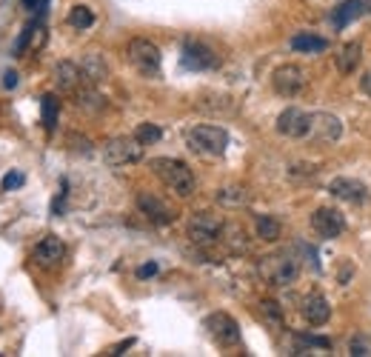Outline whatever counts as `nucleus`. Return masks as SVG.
Wrapping results in <instances>:
<instances>
[{
    "label": "nucleus",
    "instance_id": "f257e3e1",
    "mask_svg": "<svg viewBox=\"0 0 371 357\" xmlns=\"http://www.w3.org/2000/svg\"><path fill=\"white\" fill-rule=\"evenodd\" d=\"M257 272L266 280L268 286H291L300 274V263L295 260V255L288 252H275V255H266L257 263Z\"/></svg>",
    "mask_w": 371,
    "mask_h": 357
},
{
    "label": "nucleus",
    "instance_id": "f03ea898",
    "mask_svg": "<svg viewBox=\"0 0 371 357\" xmlns=\"http://www.w3.org/2000/svg\"><path fill=\"white\" fill-rule=\"evenodd\" d=\"M151 169L174 195L180 197H191L194 195V175L191 169L183 163V160H174V158H154L151 160Z\"/></svg>",
    "mask_w": 371,
    "mask_h": 357
},
{
    "label": "nucleus",
    "instance_id": "7ed1b4c3",
    "mask_svg": "<svg viewBox=\"0 0 371 357\" xmlns=\"http://www.w3.org/2000/svg\"><path fill=\"white\" fill-rule=\"evenodd\" d=\"M186 143L189 149H194L198 155H206V158H220L229 146V131L220 129V126H191L186 131Z\"/></svg>",
    "mask_w": 371,
    "mask_h": 357
},
{
    "label": "nucleus",
    "instance_id": "20e7f679",
    "mask_svg": "<svg viewBox=\"0 0 371 357\" xmlns=\"http://www.w3.org/2000/svg\"><path fill=\"white\" fill-rule=\"evenodd\" d=\"M126 54H129V63L140 74H146V78H158L160 74V63H163L160 49L151 41H146V37H134L126 49Z\"/></svg>",
    "mask_w": 371,
    "mask_h": 357
},
{
    "label": "nucleus",
    "instance_id": "39448f33",
    "mask_svg": "<svg viewBox=\"0 0 371 357\" xmlns=\"http://www.w3.org/2000/svg\"><path fill=\"white\" fill-rule=\"evenodd\" d=\"M223 217L214 212H198L189 220V240L198 243V246H211L223 237Z\"/></svg>",
    "mask_w": 371,
    "mask_h": 357
},
{
    "label": "nucleus",
    "instance_id": "423d86ee",
    "mask_svg": "<svg viewBox=\"0 0 371 357\" xmlns=\"http://www.w3.org/2000/svg\"><path fill=\"white\" fill-rule=\"evenodd\" d=\"M103 160L106 166H129L143 160V143L138 138H112L103 146Z\"/></svg>",
    "mask_w": 371,
    "mask_h": 357
},
{
    "label": "nucleus",
    "instance_id": "0eeeda50",
    "mask_svg": "<svg viewBox=\"0 0 371 357\" xmlns=\"http://www.w3.org/2000/svg\"><path fill=\"white\" fill-rule=\"evenodd\" d=\"M308 78H306V69H300L297 63H283L271 72V86H275L277 95L283 98H295L306 89Z\"/></svg>",
    "mask_w": 371,
    "mask_h": 357
},
{
    "label": "nucleus",
    "instance_id": "6e6552de",
    "mask_svg": "<svg viewBox=\"0 0 371 357\" xmlns=\"http://www.w3.org/2000/svg\"><path fill=\"white\" fill-rule=\"evenodd\" d=\"M343 135V123L337 115H328V111H311L308 115V140L317 143H335Z\"/></svg>",
    "mask_w": 371,
    "mask_h": 357
},
{
    "label": "nucleus",
    "instance_id": "1a4fd4ad",
    "mask_svg": "<svg viewBox=\"0 0 371 357\" xmlns=\"http://www.w3.org/2000/svg\"><path fill=\"white\" fill-rule=\"evenodd\" d=\"M206 329L209 334L214 337V343H220V346H237L240 343V326L237 321H234L231 314L226 312H214L206 317Z\"/></svg>",
    "mask_w": 371,
    "mask_h": 357
},
{
    "label": "nucleus",
    "instance_id": "9d476101",
    "mask_svg": "<svg viewBox=\"0 0 371 357\" xmlns=\"http://www.w3.org/2000/svg\"><path fill=\"white\" fill-rule=\"evenodd\" d=\"M138 209H140V215H146L154 223V226H169V223H174V217H178V212H174L166 200H160L151 192L138 195Z\"/></svg>",
    "mask_w": 371,
    "mask_h": 357
},
{
    "label": "nucleus",
    "instance_id": "9b49d317",
    "mask_svg": "<svg viewBox=\"0 0 371 357\" xmlns=\"http://www.w3.org/2000/svg\"><path fill=\"white\" fill-rule=\"evenodd\" d=\"M180 63L191 72H203V69H214L220 63V58L214 54L206 43L200 41H186L183 43V54H180Z\"/></svg>",
    "mask_w": 371,
    "mask_h": 357
},
{
    "label": "nucleus",
    "instance_id": "f8f14e48",
    "mask_svg": "<svg viewBox=\"0 0 371 357\" xmlns=\"http://www.w3.org/2000/svg\"><path fill=\"white\" fill-rule=\"evenodd\" d=\"M311 229H315L320 237L335 240L346 232V217L337 209H328V206H320V209L311 215Z\"/></svg>",
    "mask_w": 371,
    "mask_h": 357
},
{
    "label": "nucleus",
    "instance_id": "ddd939ff",
    "mask_svg": "<svg viewBox=\"0 0 371 357\" xmlns=\"http://www.w3.org/2000/svg\"><path fill=\"white\" fill-rule=\"evenodd\" d=\"M277 131L283 138H306L308 135V111L297 109V106H288L280 111V118H277Z\"/></svg>",
    "mask_w": 371,
    "mask_h": 357
},
{
    "label": "nucleus",
    "instance_id": "4468645a",
    "mask_svg": "<svg viewBox=\"0 0 371 357\" xmlns=\"http://www.w3.org/2000/svg\"><path fill=\"white\" fill-rule=\"evenodd\" d=\"M63 257H66V246H63V240L54 237V235H46V237L34 246V263H37L41 269H54Z\"/></svg>",
    "mask_w": 371,
    "mask_h": 357
},
{
    "label": "nucleus",
    "instance_id": "2eb2a0df",
    "mask_svg": "<svg viewBox=\"0 0 371 357\" xmlns=\"http://www.w3.org/2000/svg\"><path fill=\"white\" fill-rule=\"evenodd\" d=\"M328 192L335 195L337 200H346V203H365L368 200V192L365 186L354 177H335L328 183Z\"/></svg>",
    "mask_w": 371,
    "mask_h": 357
},
{
    "label": "nucleus",
    "instance_id": "dca6fc26",
    "mask_svg": "<svg viewBox=\"0 0 371 357\" xmlns=\"http://www.w3.org/2000/svg\"><path fill=\"white\" fill-rule=\"evenodd\" d=\"M303 317H306V323L308 326H326L328 323V317H331V306H328V300L323 294H308L303 297V306H300Z\"/></svg>",
    "mask_w": 371,
    "mask_h": 357
},
{
    "label": "nucleus",
    "instance_id": "f3484780",
    "mask_svg": "<svg viewBox=\"0 0 371 357\" xmlns=\"http://www.w3.org/2000/svg\"><path fill=\"white\" fill-rule=\"evenodd\" d=\"M54 83H57V89H61V91H77L86 83L83 69L77 63H72V61H61L54 66Z\"/></svg>",
    "mask_w": 371,
    "mask_h": 357
},
{
    "label": "nucleus",
    "instance_id": "a211bd4d",
    "mask_svg": "<svg viewBox=\"0 0 371 357\" xmlns=\"http://www.w3.org/2000/svg\"><path fill=\"white\" fill-rule=\"evenodd\" d=\"M363 63V46L357 41H351L346 43L340 52H337V72L340 74H354Z\"/></svg>",
    "mask_w": 371,
    "mask_h": 357
},
{
    "label": "nucleus",
    "instance_id": "6ab92c4d",
    "mask_svg": "<svg viewBox=\"0 0 371 357\" xmlns=\"http://www.w3.org/2000/svg\"><path fill=\"white\" fill-rule=\"evenodd\" d=\"M363 12H365V0H346V3L337 6L335 14H331V23H335L337 29H346L351 21H357Z\"/></svg>",
    "mask_w": 371,
    "mask_h": 357
},
{
    "label": "nucleus",
    "instance_id": "aec40b11",
    "mask_svg": "<svg viewBox=\"0 0 371 357\" xmlns=\"http://www.w3.org/2000/svg\"><path fill=\"white\" fill-rule=\"evenodd\" d=\"M81 69H83V78H86V83H92V86L103 83V80L109 78L106 61L100 58V54H86V58H83V63H81Z\"/></svg>",
    "mask_w": 371,
    "mask_h": 357
},
{
    "label": "nucleus",
    "instance_id": "412c9836",
    "mask_svg": "<svg viewBox=\"0 0 371 357\" xmlns=\"http://www.w3.org/2000/svg\"><path fill=\"white\" fill-rule=\"evenodd\" d=\"M291 49L295 52H303V54H320L328 49V41L320 34H311V32H303V34H295L291 37Z\"/></svg>",
    "mask_w": 371,
    "mask_h": 357
},
{
    "label": "nucleus",
    "instance_id": "4be33fe9",
    "mask_svg": "<svg viewBox=\"0 0 371 357\" xmlns=\"http://www.w3.org/2000/svg\"><path fill=\"white\" fill-rule=\"evenodd\" d=\"M77 103H81V109H86V111H100L106 103H103V98L97 95V89L89 83H83L81 89H77Z\"/></svg>",
    "mask_w": 371,
    "mask_h": 357
},
{
    "label": "nucleus",
    "instance_id": "5701e85b",
    "mask_svg": "<svg viewBox=\"0 0 371 357\" xmlns=\"http://www.w3.org/2000/svg\"><path fill=\"white\" fill-rule=\"evenodd\" d=\"M280 235H283V226H280L275 217H268V215H260L257 217V237L260 240L275 243V240H280Z\"/></svg>",
    "mask_w": 371,
    "mask_h": 357
},
{
    "label": "nucleus",
    "instance_id": "b1692460",
    "mask_svg": "<svg viewBox=\"0 0 371 357\" xmlns=\"http://www.w3.org/2000/svg\"><path fill=\"white\" fill-rule=\"evenodd\" d=\"M41 111H43V126H46V131H52L54 129V123H57V111H61V100H57V95H43L41 98Z\"/></svg>",
    "mask_w": 371,
    "mask_h": 357
},
{
    "label": "nucleus",
    "instance_id": "393cba45",
    "mask_svg": "<svg viewBox=\"0 0 371 357\" xmlns=\"http://www.w3.org/2000/svg\"><path fill=\"white\" fill-rule=\"evenodd\" d=\"M218 200L223 206H246L248 203V192L243 189V186H226V189L218 192Z\"/></svg>",
    "mask_w": 371,
    "mask_h": 357
},
{
    "label": "nucleus",
    "instance_id": "a878e982",
    "mask_svg": "<svg viewBox=\"0 0 371 357\" xmlns=\"http://www.w3.org/2000/svg\"><path fill=\"white\" fill-rule=\"evenodd\" d=\"M331 349L328 337H315V334H297L295 337V354H306V349Z\"/></svg>",
    "mask_w": 371,
    "mask_h": 357
},
{
    "label": "nucleus",
    "instance_id": "bb28decb",
    "mask_svg": "<svg viewBox=\"0 0 371 357\" xmlns=\"http://www.w3.org/2000/svg\"><path fill=\"white\" fill-rule=\"evenodd\" d=\"M94 23V12L89 9V6H74L72 12H69V26H74V29H89Z\"/></svg>",
    "mask_w": 371,
    "mask_h": 357
},
{
    "label": "nucleus",
    "instance_id": "cd10ccee",
    "mask_svg": "<svg viewBox=\"0 0 371 357\" xmlns=\"http://www.w3.org/2000/svg\"><path fill=\"white\" fill-rule=\"evenodd\" d=\"M134 138H138L143 146H151V143H158L163 138V129L154 126V123H140L138 131H134Z\"/></svg>",
    "mask_w": 371,
    "mask_h": 357
},
{
    "label": "nucleus",
    "instance_id": "c85d7f7f",
    "mask_svg": "<svg viewBox=\"0 0 371 357\" xmlns=\"http://www.w3.org/2000/svg\"><path fill=\"white\" fill-rule=\"evenodd\" d=\"M260 312H263V317L275 329H283V309H280V303H275V300H263Z\"/></svg>",
    "mask_w": 371,
    "mask_h": 357
},
{
    "label": "nucleus",
    "instance_id": "c756f323",
    "mask_svg": "<svg viewBox=\"0 0 371 357\" xmlns=\"http://www.w3.org/2000/svg\"><path fill=\"white\" fill-rule=\"evenodd\" d=\"M348 354H354V357H371V337L354 334V337L348 340Z\"/></svg>",
    "mask_w": 371,
    "mask_h": 357
},
{
    "label": "nucleus",
    "instance_id": "7c9ffc66",
    "mask_svg": "<svg viewBox=\"0 0 371 357\" xmlns=\"http://www.w3.org/2000/svg\"><path fill=\"white\" fill-rule=\"evenodd\" d=\"M23 183H26V175H23V172H17V169H14V172H9V175L3 177V183H0V189H3V192H14V189H21Z\"/></svg>",
    "mask_w": 371,
    "mask_h": 357
},
{
    "label": "nucleus",
    "instance_id": "2f4dec72",
    "mask_svg": "<svg viewBox=\"0 0 371 357\" xmlns=\"http://www.w3.org/2000/svg\"><path fill=\"white\" fill-rule=\"evenodd\" d=\"M229 232H231V240H229V246L231 249H237V252H246V232L240 229V226H229Z\"/></svg>",
    "mask_w": 371,
    "mask_h": 357
},
{
    "label": "nucleus",
    "instance_id": "473e14b6",
    "mask_svg": "<svg viewBox=\"0 0 371 357\" xmlns=\"http://www.w3.org/2000/svg\"><path fill=\"white\" fill-rule=\"evenodd\" d=\"M32 37H34V23H29V26L21 32V37H17V43H14V54H21V52L32 43Z\"/></svg>",
    "mask_w": 371,
    "mask_h": 357
},
{
    "label": "nucleus",
    "instance_id": "72a5a7b5",
    "mask_svg": "<svg viewBox=\"0 0 371 357\" xmlns=\"http://www.w3.org/2000/svg\"><path fill=\"white\" fill-rule=\"evenodd\" d=\"M158 274V263H143V266L138 269V277L140 280H149V277H154Z\"/></svg>",
    "mask_w": 371,
    "mask_h": 357
},
{
    "label": "nucleus",
    "instance_id": "f704fd0d",
    "mask_svg": "<svg viewBox=\"0 0 371 357\" xmlns=\"http://www.w3.org/2000/svg\"><path fill=\"white\" fill-rule=\"evenodd\" d=\"M134 346V337H129V340H123V343H117V346H112L106 354H123L126 349H131Z\"/></svg>",
    "mask_w": 371,
    "mask_h": 357
},
{
    "label": "nucleus",
    "instance_id": "c9c22d12",
    "mask_svg": "<svg viewBox=\"0 0 371 357\" xmlns=\"http://www.w3.org/2000/svg\"><path fill=\"white\" fill-rule=\"evenodd\" d=\"M3 86H6L9 91L17 86V72H6V74H3Z\"/></svg>",
    "mask_w": 371,
    "mask_h": 357
},
{
    "label": "nucleus",
    "instance_id": "e433bc0d",
    "mask_svg": "<svg viewBox=\"0 0 371 357\" xmlns=\"http://www.w3.org/2000/svg\"><path fill=\"white\" fill-rule=\"evenodd\" d=\"M360 89H363V91H365V95L371 98V72H365V74H363V78H360Z\"/></svg>",
    "mask_w": 371,
    "mask_h": 357
},
{
    "label": "nucleus",
    "instance_id": "4c0bfd02",
    "mask_svg": "<svg viewBox=\"0 0 371 357\" xmlns=\"http://www.w3.org/2000/svg\"><path fill=\"white\" fill-rule=\"evenodd\" d=\"M21 3H23L26 9H41V6H43V0H21Z\"/></svg>",
    "mask_w": 371,
    "mask_h": 357
}]
</instances>
